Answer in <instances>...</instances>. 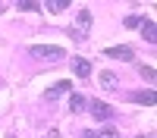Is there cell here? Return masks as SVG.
<instances>
[{"label":"cell","instance_id":"obj_1","mask_svg":"<svg viewBox=\"0 0 157 138\" xmlns=\"http://www.w3.org/2000/svg\"><path fill=\"white\" fill-rule=\"evenodd\" d=\"M29 54L38 60H60V57H66V50L57 44H35V47H29Z\"/></svg>","mask_w":157,"mask_h":138},{"label":"cell","instance_id":"obj_2","mask_svg":"<svg viewBox=\"0 0 157 138\" xmlns=\"http://www.w3.org/2000/svg\"><path fill=\"white\" fill-rule=\"evenodd\" d=\"M85 107L91 110V116L101 119V122H110V119H113V107L104 104V100H91V104H85Z\"/></svg>","mask_w":157,"mask_h":138},{"label":"cell","instance_id":"obj_3","mask_svg":"<svg viewBox=\"0 0 157 138\" xmlns=\"http://www.w3.org/2000/svg\"><path fill=\"white\" fill-rule=\"evenodd\" d=\"M104 57H110V60H123V63H132V60H135V50L129 47V44H120V47H107V50H104Z\"/></svg>","mask_w":157,"mask_h":138},{"label":"cell","instance_id":"obj_4","mask_svg":"<svg viewBox=\"0 0 157 138\" xmlns=\"http://www.w3.org/2000/svg\"><path fill=\"white\" fill-rule=\"evenodd\" d=\"M63 94H72V82H57V85H50L47 91H44V100H57Z\"/></svg>","mask_w":157,"mask_h":138},{"label":"cell","instance_id":"obj_5","mask_svg":"<svg viewBox=\"0 0 157 138\" xmlns=\"http://www.w3.org/2000/svg\"><path fill=\"white\" fill-rule=\"evenodd\" d=\"M138 28H141V35H145V41H148V44H154V41H157V32H154V22H151V19H141Z\"/></svg>","mask_w":157,"mask_h":138},{"label":"cell","instance_id":"obj_6","mask_svg":"<svg viewBox=\"0 0 157 138\" xmlns=\"http://www.w3.org/2000/svg\"><path fill=\"white\" fill-rule=\"evenodd\" d=\"M132 100H135V104H145V107H154V91H151V88H148V91H135L132 94Z\"/></svg>","mask_w":157,"mask_h":138},{"label":"cell","instance_id":"obj_7","mask_svg":"<svg viewBox=\"0 0 157 138\" xmlns=\"http://www.w3.org/2000/svg\"><path fill=\"white\" fill-rule=\"evenodd\" d=\"M91 28V9H78V32H88Z\"/></svg>","mask_w":157,"mask_h":138},{"label":"cell","instance_id":"obj_8","mask_svg":"<svg viewBox=\"0 0 157 138\" xmlns=\"http://www.w3.org/2000/svg\"><path fill=\"white\" fill-rule=\"evenodd\" d=\"M75 75H78V79H88V75H91V63L78 57V60H75Z\"/></svg>","mask_w":157,"mask_h":138},{"label":"cell","instance_id":"obj_9","mask_svg":"<svg viewBox=\"0 0 157 138\" xmlns=\"http://www.w3.org/2000/svg\"><path fill=\"white\" fill-rule=\"evenodd\" d=\"M98 79H101V88H107V91H116V75H113V72H101Z\"/></svg>","mask_w":157,"mask_h":138},{"label":"cell","instance_id":"obj_10","mask_svg":"<svg viewBox=\"0 0 157 138\" xmlns=\"http://www.w3.org/2000/svg\"><path fill=\"white\" fill-rule=\"evenodd\" d=\"M41 6H47L50 13H63V9L69 6V0H47V3H41Z\"/></svg>","mask_w":157,"mask_h":138},{"label":"cell","instance_id":"obj_11","mask_svg":"<svg viewBox=\"0 0 157 138\" xmlns=\"http://www.w3.org/2000/svg\"><path fill=\"white\" fill-rule=\"evenodd\" d=\"M69 110H72V113L85 110V97H82V94H69Z\"/></svg>","mask_w":157,"mask_h":138},{"label":"cell","instance_id":"obj_12","mask_svg":"<svg viewBox=\"0 0 157 138\" xmlns=\"http://www.w3.org/2000/svg\"><path fill=\"white\" fill-rule=\"evenodd\" d=\"M22 13H35V9H41V3H38V0H19V3H16Z\"/></svg>","mask_w":157,"mask_h":138},{"label":"cell","instance_id":"obj_13","mask_svg":"<svg viewBox=\"0 0 157 138\" xmlns=\"http://www.w3.org/2000/svg\"><path fill=\"white\" fill-rule=\"evenodd\" d=\"M138 72H141V79H145V82H154V69H151V66H138Z\"/></svg>","mask_w":157,"mask_h":138},{"label":"cell","instance_id":"obj_14","mask_svg":"<svg viewBox=\"0 0 157 138\" xmlns=\"http://www.w3.org/2000/svg\"><path fill=\"white\" fill-rule=\"evenodd\" d=\"M98 138H120V129H113V125H107V129H104Z\"/></svg>","mask_w":157,"mask_h":138},{"label":"cell","instance_id":"obj_15","mask_svg":"<svg viewBox=\"0 0 157 138\" xmlns=\"http://www.w3.org/2000/svg\"><path fill=\"white\" fill-rule=\"evenodd\" d=\"M126 25H129V28H138L141 19H138V16H126Z\"/></svg>","mask_w":157,"mask_h":138},{"label":"cell","instance_id":"obj_16","mask_svg":"<svg viewBox=\"0 0 157 138\" xmlns=\"http://www.w3.org/2000/svg\"><path fill=\"white\" fill-rule=\"evenodd\" d=\"M44 138H60V129H50V132H47Z\"/></svg>","mask_w":157,"mask_h":138},{"label":"cell","instance_id":"obj_17","mask_svg":"<svg viewBox=\"0 0 157 138\" xmlns=\"http://www.w3.org/2000/svg\"><path fill=\"white\" fill-rule=\"evenodd\" d=\"M82 138H98V132H82Z\"/></svg>","mask_w":157,"mask_h":138},{"label":"cell","instance_id":"obj_18","mask_svg":"<svg viewBox=\"0 0 157 138\" xmlns=\"http://www.w3.org/2000/svg\"><path fill=\"white\" fill-rule=\"evenodd\" d=\"M6 138H16V135H13V132H6Z\"/></svg>","mask_w":157,"mask_h":138},{"label":"cell","instance_id":"obj_19","mask_svg":"<svg viewBox=\"0 0 157 138\" xmlns=\"http://www.w3.org/2000/svg\"><path fill=\"white\" fill-rule=\"evenodd\" d=\"M138 138H154V135H138Z\"/></svg>","mask_w":157,"mask_h":138},{"label":"cell","instance_id":"obj_20","mask_svg":"<svg viewBox=\"0 0 157 138\" xmlns=\"http://www.w3.org/2000/svg\"><path fill=\"white\" fill-rule=\"evenodd\" d=\"M0 13H3V3H0Z\"/></svg>","mask_w":157,"mask_h":138}]
</instances>
